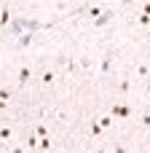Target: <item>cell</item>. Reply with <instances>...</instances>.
I'll return each mask as SVG.
<instances>
[{"mask_svg":"<svg viewBox=\"0 0 150 153\" xmlns=\"http://www.w3.org/2000/svg\"><path fill=\"white\" fill-rule=\"evenodd\" d=\"M0 24H8V5L3 8V16H0Z\"/></svg>","mask_w":150,"mask_h":153,"instance_id":"52a82bcc","label":"cell"},{"mask_svg":"<svg viewBox=\"0 0 150 153\" xmlns=\"http://www.w3.org/2000/svg\"><path fill=\"white\" fill-rule=\"evenodd\" d=\"M110 65H113V56L107 54V56H105V62H102V73H107V70H110Z\"/></svg>","mask_w":150,"mask_h":153,"instance_id":"5b68a950","label":"cell"},{"mask_svg":"<svg viewBox=\"0 0 150 153\" xmlns=\"http://www.w3.org/2000/svg\"><path fill=\"white\" fill-rule=\"evenodd\" d=\"M30 43H32V32H27V35H21V40H19V46H21V48H27Z\"/></svg>","mask_w":150,"mask_h":153,"instance_id":"277c9868","label":"cell"},{"mask_svg":"<svg viewBox=\"0 0 150 153\" xmlns=\"http://www.w3.org/2000/svg\"><path fill=\"white\" fill-rule=\"evenodd\" d=\"M30 81V67H21L19 70V83H27Z\"/></svg>","mask_w":150,"mask_h":153,"instance_id":"3957f363","label":"cell"},{"mask_svg":"<svg viewBox=\"0 0 150 153\" xmlns=\"http://www.w3.org/2000/svg\"><path fill=\"white\" fill-rule=\"evenodd\" d=\"M113 113H115L118 118H126V116H129V108H126V105H115V108H113Z\"/></svg>","mask_w":150,"mask_h":153,"instance_id":"7a4b0ae2","label":"cell"},{"mask_svg":"<svg viewBox=\"0 0 150 153\" xmlns=\"http://www.w3.org/2000/svg\"><path fill=\"white\" fill-rule=\"evenodd\" d=\"M13 153H21V151H13Z\"/></svg>","mask_w":150,"mask_h":153,"instance_id":"30bf717a","label":"cell"},{"mask_svg":"<svg viewBox=\"0 0 150 153\" xmlns=\"http://www.w3.org/2000/svg\"><path fill=\"white\" fill-rule=\"evenodd\" d=\"M0 137H3V140H8V137H11V129H8V126H5V129H0Z\"/></svg>","mask_w":150,"mask_h":153,"instance_id":"9c48e42d","label":"cell"},{"mask_svg":"<svg viewBox=\"0 0 150 153\" xmlns=\"http://www.w3.org/2000/svg\"><path fill=\"white\" fill-rule=\"evenodd\" d=\"M11 100V94H8V89H0V105H5Z\"/></svg>","mask_w":150,"mask_h":153,"instance_id":"8992f818","label":"cell"},{"mask_svg":"<svg viewBox=\"0 0 150 153\" xmlns=\"http://www.w3.org/2000/svg\"><path fill=\"white\" fill-rule=\"evenodd\" d=\"M51 81H54V73H51V70H48V73H43V83H51Z\"/></svg>","mask_w":150,"mask_h":153,"instance_id":"ba28073f","label":"cell"},{"mask_svg":"<svg viewBox=\"0 0 150 153\" xmlns=\"http://www.w3.org/2000/svg\"><path fill=\"white\" fill-rule=\"evenodd\" d=\"M113 16H115L113 11H102V16H97V27H102V24H107V22H110Z\"/></svg>","mask_w":150,"mask_h":153,"instance_id":"6da1fadb","label":"cell"}]
</instances>
